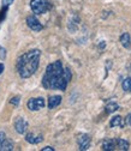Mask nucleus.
<instances>
[{"instance_id":"nucleus-1","label":"nucleus","mask_w":131,"mask_h":151,"mask_svg":"<svg viewBox=\"0 0 131 151\" xmlns=\"http://www.w3.org/2000/svg\"><path fill=\"white\" fill-rule=\"evenodd\" d=\"M71 77L72 74L70 68H64L62 61L57 60L46 67L45 74L42 77V85L45 89L65 91L69 82L71 81Z\"/></svg>"},{"instance_id":"nucleus-2","label":"nucleus","mask_w":131,"mask_h":151,"mask_svg":"<svg viewBox=\"0 0 131 151\" xmlns=\"http://www.w3.org/2000/svg\"><path fill=\"white\" fill-rule=\"evenodd\" d=\"M40 49H31L22 54L17 61V71L22 78H29L37 71L40 63Z\"/></svg>"},{"instance_id":"nucleus-3","label":"nucleus","mask_w":131,"mask_h":151,"mask_svg":"<svg viewBox=\"0 0 131 151\" xmlns=\"http://www.w3.org/2000/svg\"><path fill=\"white\" fill-rule=\"evenodd\" d=\"M30 9L35 14H43L51 9V4L48 0H31Z\"/></svg>"},{"instance_id":"nucleus-4","label":"nucleus","mask_w":131,"mask_h":151,"mask_svg":"<svg viewBox=\"0 0 131 151\" xmlns=\"http://www.w3.org/2000/svg\"><path fill=\"white\" fill-rule=\"evenodd\" d=\"M45 104H46V102H45V99L43 97H34V99H30L27 102V107L31 111L40 110L41 108L45 107Z\"/></svg>"},{"instance_id":"nucleus-5","label":"nucleus","mask_w":131,"mask_h":151,"mask_svg":"<svg viewBox=\"0 0 131 151\" xmlns=\"http://www.w3.org/2000/svg\"><path fill=\"white\" fill-rule=\"evenodd\" d=\"M14 129L18 134H24L25 132L28 131V121L24 118H17L14 120Z\"/></svg>"},{"instance_id":"nucleus-6","label":"nucleus","mask_w":131,"mask_h":151,"mask_svg":"<svg viewBox=\"0 0 131 151\" xmlns=\"http://www.w3.org/2000/svg\"><path fill=\"white\" fill-rule=\"evenodd\" d=\"M27 25H28L31 30H34V31H40V30L43 29V25L40 23V21L37 19V18H36L34 14L27 17Z\"/></svg>"},{"instance_id":"nucleus-7","label":"nucleus","mask_w":131,"mask_h":151,"mask_svg":"<svg viewBox=\"0 0 131 151\" xmlns=\"http://www.w3.org/2000/svg\"><path fill=\"white\" fill-rule=\"evenodd\" d=\"M77 144H78V149L81 151H87L90 147V137L87 133L80 134L77 138Z\"/></svg>"},{"instance_id":"nucleus-8","label":"nucleus","mask_w":131,"mask_h":151,"mask_svg":"<svg viewBox=\"0 0 131 151\" xmlns=\"http://www.w3.org/2000/svg\"><path fill=\"white\" fill-rule=\"evenodd\" d=\"M25 140L30 144H39L43 140V136L42 134H35V133H33V132H30V133H27Z\"/></svg>"},{"instance_id":"nucleus-9","label":"nucleus","mask_w":131,"mask_h":151,"mask_svg":"<svg viewBox=\"0 0 131 151\" xmlns=\"http://www.w3.org/2000/svg\"><path fill=\"white\" fill-rule=\"evenodd\" d=\"M102 150L105 151L117 150V139H105L102 142Z\"/></svg>"},{"instance_id":"nucleus-10","label":"nucleus","mask_w":131,"mask_h":151,"mask_svg":"<svg viewBox=\"0 0 131 151\" xmlns=\"http://www.w3.org/2000/svg\"><path fill=\"white\" fill-rule=\"evenodd\" d=\"M62 96L59 95H53L48 99V109H54L55 107H58L62 103Z\"/></svg>"},{"instance_id":"nucleus-11","label":"nucleus","mask_w":131,"mask_h":151,"mask_svg":"<svg viewBox=\"0 0 131 151\" xmlns=\"http://www.w3.org/2000/svg\"><path fill=\"white\" fill-rule=\"evenodd\" d=\"M124 126H125V121L120 115L113 116L109 121V127H124Z\"/></svg>"},{"instance_id":"nucleus-12","label":"nucleus","mask_w":131,"mask_h":151,"mask_svg":"<svg viewBox=\"0 0 131 151\" xmlns=\"http://www.w3.org/2000/svg\"><path fill=\"white\" fill-rule=\"evenodd\" d=\"M119 41H120V43H122V46H123L124 48H126V49L131 48V36L129 35V32L122 34Z\"/></svg>"},{"instance_id":"nucleus-13","label":"nucleus","mask_w":131,"mask_h":151,"mask_svg":"<svg viewBox=\"0 0 131 151\" xmlns=\"http://www.w3.org/2000/svg\"><path fill=\"white\" fill-rule=\"evenodd\" d=\"M129 147H130V143H129L127 140L117 138V149H118V150L126 151V150H129Z\"/></svg>"},{"instance_id":"nucleus-14","label":"nucleus","mask_w":131,"mask_h":151,"mask_svg":"<svg viewBox=\"0 0 131 151\" xmlns=\"http://www.w3.org/2000/svg\"><path fill=\"white\" fill-rule=\"evenodd\" d=\"M105 109H106V113H107V114H111V113H114L116 110H118V109H119V106H118L117 102L111 101V102H108V103L106 104Z\"/></svg>"},{"instance_id":"nucleus-15","label":"nucleus","mask_w":131,"mask_h":151,"mask_svg":"<svg viewBox=\"0 0 131 151\" xmlns=\"http://www.w3.org/2000/svg\"><path fill=\"white\" fill-rule=\"evenodd\" d=\"M122 88L125 92H131V78L130 77H126L123 79L122 82Z\"/></svg>"},{"instance_id":"nucleus-16","label":"nucleus","mask_w":131,"mask_h":151,"mask_svg":"<svg viewBox=\"0 0 131 151\" xmlns=\"http://www.w3.org/2000/svg\"><path fill=\"white\" fill-rule=\"evenodd\" d=\"M0 150L1 151H11V150H13V143L10 139H5L4 143L1 144V146H0Z\"/></svg>"},{"instance_id":"nucleus-17","label":"nucleus","mask_w":131,"mask_h":151,"mask_svg":"<svg viewBox=\"0 0 131 151\" xmlns=\"http://www.w3.org/2000/svg\"><path fill=\"white\" fill-rule=\"evenodd\" d=\"M20 101H21V99H20V97H18V96H14V97H12V99L10 100V103H11L12 106L17 107L18 104H20Z\"/></svg>"},{"instance_id":"nucleus-18","label":"nucleus","mask_w":131,"mask_h":151,"mask_svg":"<svg viewBox=\"0 0 131 151\" xmlns=\"http://www.w3.org/2000/svg\"><path fill=\"white\" fill-rule=\"evenodd\" d=\"M6 12H7V9L6 7H3V10L0 11V25H1V22L4 21V18L6 16Z\"/></svg>"},{"instance_id":"nucleus-19","label":"nucleus","mask_w":131,"mask_h":151,"mask_svg":"<svg viewBox=\"0 0 131 151\" xmlns=\"http://www.w3.org/2000/svg\"><path fill=\"white\" fill-rule=\"evenodd\" d=\"M14 1V0H1V6L9 9V6Z\"/></svg>"},{"instance_id":"nucleus-20","label":"nucleus","mask_w":131,"mask_h":151,"mask_svg":"<svg viewBox=\"0 0 131 151\" xmlns=\"http://www.w3.org/2000/svg\"><path fill=\"white\" fill-rule=\"evenodd\" d=\"M0 58H1V60H4L6 58V50L4 47L0 46Z\"/></svg>"},{"instance_id":"nucleus-21","label":"nucleus","mask_w":131,"mask_h":151,"mask_svg":"<svg viewBox=\"0 0 131 151\" xmlns=\"http://www.w3.org/2000/svg\"><path fill=\"white\" fill-rule=\"evenodd\" d=\"M124 121H125V125L131 126V113H129V114L126 115V118L124 119Z\"/></svg>"},{"instance_id":"nucleus-22","label":"nucleus","mask_w":131,"mask_h":151,"mask_svg":"<svg viewBox=\"0 0 131 151\" xmlns=\"http://www.w3.org/2000/svg\"><path fill=\"white\" fill-rule=\"evenodd\" d=\"M6 139V134H5V132L3 131H0V146H1V144L4 143V140Z\"/></svg>"},{"instance_id":"nucleus-23","label":"nucleus","mask_w":131,"mask_h":151,"mask_svg":"<svg viewBox=\"0 0 131 151\" xmlns=\"http://www.w3.org/2000/svg\"><path fill=\"white\" fill-rule=\"evenodd\" d=\"M41 151H54V147H52V146H46V147H42Z\"/></svg>"},{"instance_id":"nucleus-24","label":"nucleus","mask_w":131,"mask_h":151,"mask_svg":"<svg viewBox=\"0 0 131 151\" xmlns=\"http://www.w3.org/2000/svg\"><path fill=\"white\" fill-rule=\"evenodd\" d=\"M3 72H4V64L0 63V74H1Z\"/></svg>"},{"instance_id":"nucleus-25","label":"nucleus","mask_w":131,"mask_h":151,"mask_svg":"<svg viewBox=\"0 0 131 151\" xmlns=\"http://www.w3.org/2000/svg\"><path fill=\"white\" fill-rule=\"evenodd\" d=\"M99 47H100V48H101V49H102V48H105V42H103V41H102V42H101V45H100V46H99Z\"/></svg>"}]
</instances>
